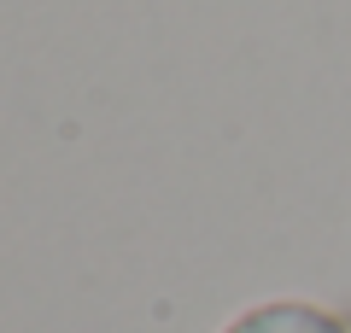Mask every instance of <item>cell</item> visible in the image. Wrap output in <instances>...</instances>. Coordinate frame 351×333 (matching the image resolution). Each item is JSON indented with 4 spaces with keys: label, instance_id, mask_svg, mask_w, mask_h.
<instances>
[{
    "label": "cell",
    "instance_id": "1",
    "mask_svg": "<svg viewBox=\"0 0 351 333\" xmlns=\"http://www.w3.org/2000/svg\"><path fill=\"white\" fill-rule=\"evenodd\" d=\"M223 333H346V321L322 316L311 304H258L246 316H234Z\"/></svg>",
    "mask_w": 351,
    "mask_h": 333
},
{
    "label": "cell",
    "instance_id": "2",
    "mask_svg": "<svg viewBox=\"0 0 351 333\" xmlns=\"http://www.w3.org/2000/svg\"><path fill=\"white\" fill-rule=\"evenodd\" d=\"M346 333H351V321H346Z\"/></svg>",
    "mask_w": 351,
    "mask_h": 333
}]
</instances>
